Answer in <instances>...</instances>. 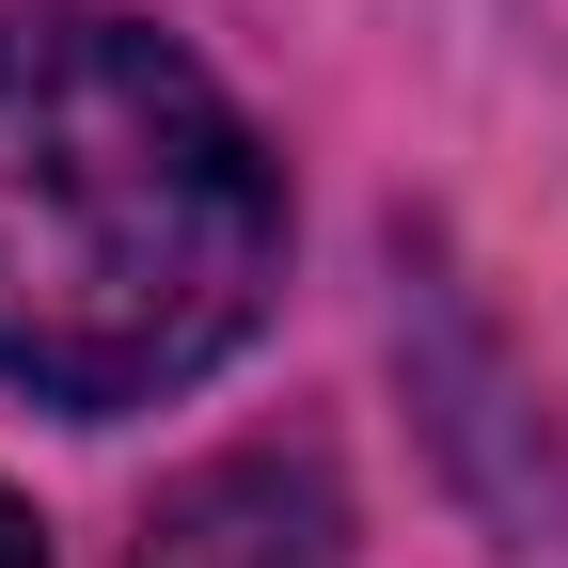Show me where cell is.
Returning a JSON list of instances; mask_svg holds the SVG:
<instances>
[{
    "instance_id": "6da1fadb",
    "label": "cell",
    "mask_w": 568,
    "mask_h": 568,
    "mask_svg": "<svg viewBox=\"0 0 568 568\" xmlns=\"http://www.w3.org/2000/svg\"><path fill=\"white\" fill-rule=\"evenodd\" d=\"M284 284V174L237 95L111 0L0 17V379L32 410H159L237 364Z\"/></svg>"
},
{
    "instance_id": "7a4b0ae2",
    "label": "cell",
    "mask_w": 568,
    "mask_h": 568,
    "mask_svg": "<svg viewBox=\"0 0 568 568\" xmlns=\"http://www.w3.org/2000/svg\"><path fill=\"white\" fill-rule=\"evenodd\" d=\"M126 568H347V489L316 443H237L159 489Z\"/></svg>"
},
{
    "instance_id": "3957f363",
    "label": "cell",
    "mask_w": 568,
    "mask_h": 568,
    "mask_svg": "<svg viewBox=\"0 0 568 568\" xmlns=\"http://www.w3.org/2000/svg\"><path fill=\"white\" fill-rule=\"evenodd\" d=\"M0 568H48V537H32V506L0 489Z\"/></svg>"
}]
</instances>
